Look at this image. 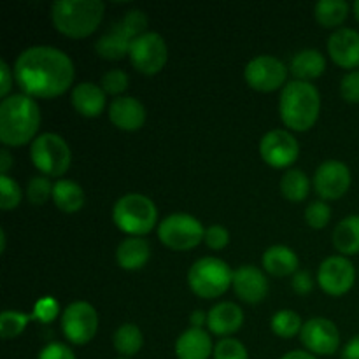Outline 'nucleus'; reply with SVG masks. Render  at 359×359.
Wrapping results in <instances>:
<instances>
[{"mask_svg":"<svg viewBox=\"0 0 359 359\" xmlns=\"http://www.w3.org/2000/svg\"><path fill=\"white\" fill-rule=\"evenodd\" d=\"M14 79L28 97L55 98L63 95L74 81L70 56L51 46H34L18 56Z\"/></svg>","mask_w":359,"mask_h":359,"instance_id":"f257e3e1","label":"nucleus"},{"mask_svg":"<svg viewBox=\"0 0 359 359\" xmlns=\"http://www.w3.org/2000/svg\"><path fill=\"white\" fill-rule=\"evenodd\" d=\"M41 111L37 102L25 93L11 95L0 104V140L11 147L25 146L37 139Z\"/></svg>","mask_w":359,"mask_h":359,"instance_id":"f03ea898","label":"nucleus"},{"mask_svg":"<svg viewBox=\"0 0 359 359\" xmlns=\"http://www.w3.org/2000/svg\"><path fill=\"white\" fill-rule=\"evenodd\" d=\"M321 111V97L314 84L291 81L283 88L279 114L284 125L294 132H307L316 125Z\"/></svg>","mask_w":359,"mask_h":359,"instance_id":"7ed1b4c3","label":"nucleus"},{"mask_svg":"<svg viewBox=\"0 0 359 359\" xmlns=\"http://www.w3.org/2000/svg\"><path fill=\"white\" fill-rule=\"evenodd\" d=\"M104 11L100 0H58L51 6V21L65 37L84 39L97 30Z\"/></svg>","mask_w":359,"mask_h":359,"instance_id":"20e7f679","label":"nucleus"},{"mask_svg":"<svg viewBox=\"0 0 359 359\" xmlns=\"http://www.w3.org/2000/svg\"><path fill=\"white\" fill-rule=\"evenodd\" d=\"M158 210L153 200L140 193H128L116 202L112 221L126 235L142 237L154 228Z\"/></svg>","mask_w":359,"mask_h":359,"instance_id":"39448f33","label":"nucleus"},{"mask_svg":"<svg viewBox=\"0 0 359 359\" xmlns=\"http://www.w3.org/2000/svg\"><path fill=\"white\" fill-rule=\"evenodd\" d=\"M188 283L196 297L210 300L226 293L233 283V272L223 259L202 258L189 269Z\"/></svg>","mask_w":359,"mask_h":359,"instance_id":"423d86ee","label":"nucleus"},{"mask_svg":"<svg viewBox=\"0 0 359 359\" xmlns=\"http://www.w3.org/2000/svg\"><path fill=\"white\" fill-rule=\"evenodd\" d=\"M30 156L35 168L48 177L65 174L72 161V153L65 140L56 133H42L32 142Z\"/></svg>","mask_w":359,"mask_h":359,"instance_id":"0eeeda50","label":"nucleus"},{"mask_svg":"<svg viewBox=\"0 0 359 359\" xmlns=\"http://www.w3.org/2000/svg\"><path fill=\"white\" fill-rule=\"evenodd\" d=\"M203 237L202 223L189 214H172L158 226V238L172 251H189L203 242Z\"/></svg>","mask_w":359,"mask_h":359,"instance_id":"6e6552de","label":"nucleus"},{"mask_svg":"<svg viewBox=\"0 0 359 359\" xmlns=\"http://www.w3.org/2000/svg\"><path fill=\"white\" fill-rule=\"evenodd\" d=\"M130 62L146 76H154L165 67L168 60V48L165 39L156 32H146L130 46Z\"/></svg>","mask_w":359,"mask_h":359,"instance_id":"1a4fd4ad","label":"nucleus"},{"mask_svg":"<svg viewBox=\"0 0 359 359\" xmlns=\"http://www.w3.org/2000/svg\"><path fill=\"white\" fill-rule=\"evenodd\" d=\"M98 314L88 302H74L62 314V332L74 346H84L97 335Z\"/></svg>","mask_w":359,"mask_h":359,"instance_id":"9d476101","label":"nucleus"},{"mask_svg":"<svg viewBox=\"0 0 359 359\" xmlns=\"http://www.w3.org/2000/svg\"><path fill=\"white\" fill-rule=\"evenodd\" d=\"M244 77L249 86L256 91L270 93L286 83L287 69L279 58L270 55H262L252 58L244 70Z\"/></svg>","mask_w":359,"mask_h":359,"instance_id":"9b49d317","label":"nucleus"},{"mask_svg":"<svg viewBox=\"0 0 359 359\" xmlns=\"http://www.w3.org/2000/svg\"><path fill=\"white\" fill-rule=\"evenodd\" d=\"M300 340L305 349L318 356H332L340 346L339 328L333 321L326 318H314L304 323L300 332Z\"/></svg>","mask_w":359,"mask_h":359,"instance_id":"f8f14e48","label":"nucleus"},{"mask_svg":"<svg viewBox=\"0 0 359 359\" xmlns=\"http://www.w3.org/2000/svg\"><path fill=\"white\" fill-rule=\"evenodd\" d=\"M356 280L354 265L346 256H332L319 266L318 283L330 297H344L349 293Z\"/></svg>","mask_w":359,"mask_h":359,"instance_id":"ddd939ff","label":"nucleus"},{"mask_svg":"<svg viewBox=\"0 0 359 359\" xmlns=\"http://www.w3.org/2000/svg\"><path fill=\"white\" fill-rule=\"evenodd\" d=\"M259 154L272 168H287L298 160L300 146L286 130H272L263 135L259 142Z\"/></svg>","mask_w":359,"mask_h":359,"instance_id":"4468645a","label":"nucleus"},{"mask_svg":"<svg viewBox=\"0 0 359 359\" xmlns=\"http://www.w3.org/2000/svg\"><path fill=\"white\" fill-rule=\"evenodd\" d=\"M351 170L339 160H328L316 170L314 188L323 200H339L349 191Z\"/></svg>","mask_w":359,"mask_h":359,"instance_id":"2eb2a0df","label":"nucleus"},{"mask_svg":"<svg viewBox=\"0 0 359 359\" xmlns=\"http://www.w3.org/2000/svg\"><path fill=\"white\" fill-rule=\"evenodd\" d=\"M231 287L245 304H259L269 293L265 273L252 265H242L235 270Z\"/></svg>","mask_w":359,"mask_h":359,"instance_id":"dca6fc26","label":"nucleus"},{"mask_svg":"<svg viewBox=\"0 0 359 359\" xmlns=\"http://www.w3.org/2000/svg\"><path fill=\"white\" fill-rule=\"evenodd\" d=\"M328 53L333 62L353 72L359 67V34L353 28H339L328 41Z\"/></svg>","mask_w":359,"mask_h":359,"instance_id":"f3484780","label":"nucleus"},{"mask_svg":"<svg viewBox=\"0 0 359 359\" xmlns=\"http://www.w3.org/2000/svg\"><path fill=\"white\" fill-rule=\"evenodd\" d=\"M109 119L123 132H135L146 123V107L133 97H118L109 105Z\"/></svg>","mask_w":359,"mask_h":359,"instance_id":"a211bd4d","label":"nucleus"},{"mask_svg":"<svg viewBox=\"0 0 359 359\" xmlns=\"http://www.w3.org/2000/svg\"><path fill=\"white\" fill-rule=\"evenodd\" d=\"M244 325V312L238 305L231 304V302H223L217 304L216 307L210 309L209 318H207V326H209L210 333L219 337L233 335L235 332L242 328Z\"/></svg>","mask_w":359,"mask_h":359,"instance_id":"6ab92c4d","label":"nucleus"},{"mask_svg":"<svg viewBox=\"0 0 359 359\" xmlns=\"http://www.w3.org/2000/svg\"><path fill=\"white\" fill-rule=\"evenodd\" d=\"M214 354L210 335L202 328H189L175 342L177 359H209Z\"/></svg>","mask_w":359,"mask_h":359,"instance_id":"aec40b11","label":"nucleus"},{"mask_svg":"<svg viewBox=\"0 0 359 359\" xmlns=\"http://www.w3.org/2000/svg\"><path fill=\"white\" fill-rule=\"evenodd\" d=\"M70 100L81 116L97 118L105 109V91L95 83H81L72 90Z\"/></svg>","mask_w":359,"mask_h":359,"instance_id":"412c9836","label":"nucleus"},{"mask_svg":"<svg viewBox=\"0 0 359 359\" xmlns=\"http://www.w3.org/2000/svg\"><path fill=\"white\" fill-rule=\"evenodd\" d=\"M151 256V248L149 242L146 238L140 237H130L125 238L121 244L118 245V251H116V259H118V265L123 270H140L142 266H146V263L149 262Z\"/></svg>","mask_w":359,"mask_h":359,"instance_id":"4be33fe9","label":"nucleus"},{"mask_svg":"<svg viewBox=\"0 0 359 359\" xmlns=\"http://www.w3.org/2000/svg\"><path fill=\"white\" fill-rule=\"evenodd\" d=\"M263 269L273 277L294 276L298 270L297 252L286 245H272L263 252Z\"/></svg>","mask_w":359,"mask_h":359,"instance_id":"5701e85b","label":"nucleus"},{"mask_svg":"<svg viewBox=\"0 0 359 359\" xmlns=\"http://www.w3.org/2000/svg\"><path fill=\"white\" fill-rule=\"evenodd\" d=\"M325 69L326 60L318 49H304L291 60V72L297 81L309 83L311 79H318L319 76H323Z\"/></svg>","mask_w":359,"mask_h":359,"instance_id":"b1692460","label":"nucleus"},{"mask_svg":"<svg viewBox=\"0 0 359 359\" xmlns=\"http://www.w3.org/2000/svg\"><path fill=\"white\" fill-rule=\"evenodd\" d=\"M53 202L65 214L79 212L84 205V191L76 181L62 179V181L55 182V188H53Z\"/></svg>","mask_w":359,"mask_h":359,"instance_id":"393cba45","label":"nucleus"},{"mask_svg":"<svg viewBox=\"0 0 359 359\" xmlns=\"http://www.w3.org/2000/svg\"><path fill=\"white\" fill-rule=\"evenodd\" d=\"M132 42L133 39L126 35L118 25H114L111 32L98 39L95 49H97L98 56H102L104 60H121L130 53Z\"/></svg>","mask_w":359,"mask_h":359,"instance_id":"a878e982","label":"nucleus"},{"mask_svg":"<svg viewBox=\"0 0 359 359\" xmlns=\"http://www.w3.org/2000/svg\"><path fill=\"white\" fill-rule=\"evenodd\" d=\"M333 245L346 256L359 255V216H349L337 224Z\"/></svg>","mask_w":359,"mask_h":359,"instance_id":"bb28decb","label":"nucleus"},{"mask_svg":"<svg viewBox=\"0 0 359 359\" xmlns=\"http://www.w3.org/2000/svg\"><path fill=\"white\" fill-rule=\"evenodd\" d=\"M112 344H114V349L118 351V354L130 359L142 349V332H140L139 326L132 325V323H126V325L119 326V328L116 330L114 337H112Z\"/></svg>","mask_w":359,"mask_h":359,"instance_id":"cd10ccee","label":"nucleus"},{"mask_svg":"<svg viewBox=\"0 0 359 359\" xmlns=\"http://www.w3.org/2000/svg\"><path fill=\"white\" fill-rule=\"evenodd\" d=\"M316 20L321 27H340L349 16V4L346 0H321L316 4Z\"/></svg>","mask_w":359,"mask_h":359,"instance_id":"c85d7f7f","label":"nucleus"},{"mask_svg":"<svg viewBox=\"0 0 359 359\" xmlns=\"http://www.w3.org/2000/svg\"><path fill=\"white\" fill-rule=\"evenodd\" d=\"M309 189H311V181L305 175V172L298 170V168H290L283 175L280 193L290 202H304L309 195Z\"/></svg>","mask_w":359,"mask_h":359,"instance_id":"c756f323","label":"nucleus"},{"mask_svg":"<svg viewBox=\"0 0 359 359\" xmlns=\"http://www.w3.org/2000/svg\"><path fill=\"white\" fill-rule=\"evenodd\" d=\"M272 332L280 339H293L294 335L302 332L304 323L300 316L293 311H280L272 318Z\"/></svg>","mask_w":359,"mask_h":359,"instance_id":"7c9ffc66","label":"nucleus"},{"mask_svg":"<svg viewBox=\"0 0 359 359\" xmlns=\"http://www.w3.org/2000/svg\"><path fill=\"white\" fill-rule=\"evenodd\" d=\"M34 319L32 314H21L14 311H4L0 316V335L4 340H11L20 337L25 332L28 323Z\"/></svg>","mask_w":359,"mask_h":359,"instance_id":"2f4dec72","label":"nucleus"},{"mask_svg":"<svg viewBox=\"0 0 359 359\" xmlns=\"http://www.w3.org/2000/svg\"><path fill=\"white\" fill-rule=\"evenodd\" d=\"M23 193L20 184L9 175H0V207L2 210H13L21 203Z\"/></svg>","mask_w":359,"mask_h":359,"instance_id":"473e14b6","label":"nucleus"},{"mask_svg":"<svg viewBox=\"0 0 359 359\" xmlns=\"http://www.w3.org/2000/svg\"><path fill=\"white\" fill-rule=\"evenodd\" d=\"M332 219V209H330L328 203H325L323 200L318 202H312L311 205L305 209V223L309 224L314 230H321Z\"/></svg>","mask_w":359,"mask_h":359,"instance_id":"72a5a7b5","label":"nucleus"},{"mask_svg":"<svg viewBox=\"0 0 359 359\" xmlns=\"http://www.w3.org/2000/svg\"><path fill=\"white\" fill-rule=\"evenodd\" d=\"M53 188L55 184H51L48 177H34L27 186V196L34 205H42V203L48 202L49 198H53Z\"/></svg>","mask_w":359,"mask_h":359,"instance_id":"f704fd0d","label":"nucleus"},{"mask_svg":"<svg viewBox=\"0 0 359 359\" xmlns=\"http://www.w3.org/2000/svg\"><path fill=\"white\" fill-rule=\"evenodd\" d=\"M116 25H118L126 35H130V37L135 41L137 37L146 34L147 18L142 11H130V13H126L125 18H123L121 21H118Z\"/></svg>","mask_w":359,"mask_h":359,"instance_id":"c9c22d12","label":"nucleus"},{"mask_svg":"<svg viewBox=\"0 0 359 359\" xmlns=\"http://www.w3.org/2000/svg\"><path fill=\"white\" fill-rule=\"evenodd\" d=\"M128 76L126 72H123L121 69L109 70L102 77L100 88L105 91V95H116V97H123L121 93H125L126 88H128Z\"/></svg>","mask_w":359,"mask_h":359,"instance_id":"e433bc0d","label":"nucleus"},{"mask_svg":"<svg viewBox=\"0 0 359 359\" xmlns=\"http://www.w3.org/2000/svg\"><path fill=\"white\" fill-rule=\"evenodd\" d=\"M214 359H249L248 349L237 339H223L214 347Z\"/></svg>","mask_w":359,"mask_h":359,"instance_id":"4c0bfd02","label":"nucleus"},{"mask_svg":"<svg viewBox=\"0 0 359 359\" xmlns=\"http://www.w3.org/2000/svg\"><path fill=\"white\" fill-rule=\"evenodd\" d=\"M203 242L207 244V248L214 249V251H219V249H224L230 242V233L224 226L221 224H212L205 230V237H203Z\"/></svg>","mask_w":359,"mask_h":359,"instance_id":"58836bf2","label":"nucleus"},{"mask_svg":"<svg viewBox=\"0 0 359 359\" xmlns=\"http://www.w3.org/2000/svg\"><path fill=\"white\" fill-rule=\"evenodd\" d=\"M340 95L349 104H359V70L346 74L340 83Z\"/></svg>","mask_w":359,"mask_h":359,"instance_id":"ea45409f","label":"nucleus"},{"mask_svg":"<svg viewBox=\"0 0 359 359\" xmlns=\"http://www.w3.org/2000/svg\"><path fill=\"white\" fill-rule=\"evenodd\" d=\"M58 314V302L53 298H44V300L37 302L34 309V319H39L42 323H49L56 318Z\"/></svg>","mask_w":359,"mask_h":359,"instance_id":"a19ab883","label":"nucleus"},{"mask_svg":"<svg viewBox=\"0 0 359 359\" xmlns=\"http://www.w3.org/2000/svg\"><path fill=\"white\" fill-rule=\"evenodd\" d=\"M37 359H76V354L70 351V347H67L65 344L53 342L49 346H46L44 349L39 353Z\"/></svg>","mask_w":359,"mask_h":359,"instance_id":"79ce46f5","label":"nucleus"},{"mask_svg":"<svg viewBox=\"0 0 359 359\" xmlns=\"http://www.w3.org/2000/svg\"><path fill=\"white\" fill-rule=\"evenodd\" d=\"M293 290L298 294H307L311 293L312 287H314V280H312L311 273L309 272H297L293 276V283H291Z\"/></svg>","mask_w":359,"mask_h":359,"instance_id":"37998d69","label":"nucleus"},{"mask_svg":"<svg viewBox=\"0 0 359 359\" xmlns=\"http://www.w3.org/2000/svg\"><path fill=\"white\" fill-rule=\"evenodd\" d=\"M11 88H13V72H11L9 65L2 60V62H0V97H11Z\"/></svg>","mask_w":359,"mask_h":359,"instance_id":"c03bdc74","label":"nucleus"},{"mask_svg":"<svg viewBox=\"0 0 359 359\" xmlns=\"http://www.w3.org/2000/svg\"><path fill=\"white\" fill-rule=\"evenodd\" d=\"M342 359H359V335L351 339L342 351Z\"/></svg>","mask_w":359,"mask_h":359,"instance_id":"a18cd8bd","label":"nucleus"},{"mask_svg":"<svg viewBox=\"0 0 359 359\" xmlns=\"http://www.w3.org/2000/svg\"><path fill=\"white\" fill-rule=\"evenodd\" d=\"M11 167H13V158H11L9 151L2 149L0 151V175H7Z\"/></svg>","mask_w":359,"mask_h":359,"instance_id":"49530a36","label":"nucleus"},{"mask_svg":"<svg viewBox=\"0 0 359 359\" xmlns=\"http://www.w3.org/2000/svg\"><path fill=\"white\" fill-rule=\"evenodd\" d=\"M207 318H209V314H205V312L195 311L189 318V323L193 325V328H202L203 325H207Z\"/></svg>","mask_w":359,"mask_h":359,"instance_id":"de8ad7c7","label":"nucleus"},{"mask_svg":"<svg viewBox=\"0 0 359 359\" xmlns=\"http://www.w3.org/2000/svg\"><path fill=\"white\" fill-rule=\"evenodd\" d=\"M280 359H318L314 354H311L309 351H291V353L284 354Z\"/></svg>","mask_w":359,"mask_h":359,"instance_id":"09e8293b","label":"nucleus"},{"mask_svg":"<svg viewBox=\"0 0 359 359\" xmlns=\"http://www.w3.org/2000/svg\"><path fill=\"white\" fill-rule=\"evenodd\" d=\"M0 242H2V249H0V251H6V231H0Z\"/></svg>","mask_w":359,"mask_h":359,"instance_id":"8fccbe9b","label":"nucleus"},{"mask_svg":"<svg viewBox=\"0 0 359 359\" xmlns=\"http://www.w3.org/2000/svg\"><path fill=\"white\" fill-rule=\"evenodd\" d=\"M353 13H354V16H356V20L359 21V0H356V2H354Z\"/></svg>","mask_w":359,"mask_h":359,"instance_id":"3c124183","label":"nucleus"},{"mask_svg":"<svg viewBox=\"0 0 359 359\" xmlns=\"http://www.w3.org/2000/svg\"><path fill=\"white\" fill-rule=\"evenodd\" d=\"M119 359H128V358H119Z\"/></svg>","mask_w":359,"mask_h":359,"instance_id":"603ef678","label":"nucleus"}]
</instances>
